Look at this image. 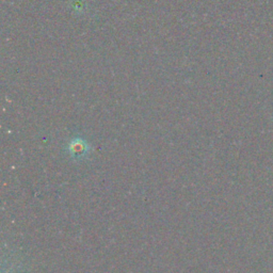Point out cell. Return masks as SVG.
Instances as JSON below:
<instances>
[{"mask_svg":"<svg viewBox=\"0 0 273 273\" xmlns=\"http://www.w3.org/2000/svg\"><path fill=\"white\" fill-rule=\"evenodd\" d=\"M68 152L71 158L80 160L88 157L89 153L91 152V146L84 139L80 138V136H75L68 142Z\"/></svg>","mask_w":273,"mask_h":273,"instance_id":"cell-1","label":"cell"}]
</instances>
